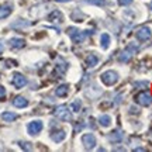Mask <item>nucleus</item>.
<instances>
[{
    "instance_id": "1",
    "label": "nucleus",
    "mask_w": 152,
    "mask_h": 152,
    "mask_svg": "<svg viewBox=\"0 0 152 152\" xmlns=\"http://www.w3.org/2000/svg\"><path fill=\"white\" fill-rule=\"evenodd\" d=\"M137 51H138V45H137L135 42H131L130 45H128V47H127V48H125L124 51L120 54V56H118L120 62H128Z\"/></svg>"
},
{
    "instance_id": "2",
    "label": "nucleus",
    "mask_w": 152,
    "mask_h": 152,
    "mask_svg": "<svg viewBox=\"0 0 152 152\" xmlns=\"http://www.w3.org/2000/svg\"><path fill=\"white\" fill-rule=\"evenodd\" d=\"M100 79H102V82H103L104 85L113 86L114 83L118 82V73L114 72V71H107V72H104V73H102Z\"/></svg>"
},
{
    "instance_id": "3",
    "label": "nucleus",
    "mask_w": 152,
    "mask_h": 152,
    "mask_svg": "<svg viewBox=\"0 0 152 152\" xmlns=\"http://www.w3.org/2000/svg\"><path fill=\"white\" fill-rule=\"evenodd\" d=\"M44 128V124L41 120H34V121H31V123H28L27 125V131L30 135H38L41 131H42Z\"/></svg>"
},
{
    "instance_id": "4",
    "label": "nucleus",
    "mask_w": 152,
    "mask_h": 152,
    "mask_svg": "<svg viewBox=\"0 0 152 152\" xmlns=\"http://www.w3.org/2000/svg\"><path fill=\"white\" fill-rule=\"evenodd\" d=\"M54 114L59 120H64V121H69V120H71V111L68 110L66 106H59V107H56Z\"/></svg>"
},
{
    "instance_id": "5",
    "label": "nucleus",
    "mask_w": 152,
    "mask_h": 152,
    "mask_svg": "<svg viewBox=\"0 0 152 152\" xmlns=\"http://www.w3.org/2000/svg\"><path fill=\"white\" fill-rule=\"evenodd\" d=\"M68 34H69V37L72 38V41L75 44H80L82 41H83V38L86 37L85 33H80L77 28H73V27L68 28Z\"/></svg>"
},
{
    "instance_id": "6",
    "label": "nucleus",
    "mask_w": 152,
    "mask_h": 152,
    "mask_svg": "<svg viewBox=\"0 0 152 152\" xmlns=\"http://www.w3.org/2000/svg\"><path fill=\"white\" fill-rule=\"evenodd\" d=\"M82 142H83V145H85V148H86L87 151L93 149V148L96 147V137L93 135V134H85V135L82 137Z\"/></svg>"
},
{
    "instance_id": "7",
    "label": "nucleus",
    "mask_w": 152,
    "mask_h": 152,
    "mask_svg": "<svg viewBox=\"0 0 152 152\" xmlns=\"http://www.w3.org/2000/svg\"><path fill=\"white\" fill-rule=\"evenodd\" d=\"M135 100H137V103L141 104V106H151L152 104V96L147 92L140 93V94L135 97Z\"/></svg>"
},
{
    "instance_id": "8",
    "label": "nucleus",
    "mask_w": 152,
    "mask_h": 152,
    "mask_svg": "<svg viewBox=\"0 0 152 152\" xmlns=\"http://www.w3.org/2000/svg\"><path fill=\"white\" fill-rule=\"evenodd\" d=\"M137 38L140 39V41H148L149 38L152 37V33H151V28L149 27H141L138 31H137Z\"/></svg>"
},
{
    "instance_id": "9",
    "label": "nucleus",
    "mask_w": 152,
    "mask_h": 152,
    "mask_svg": "<svg viewBox=\"0 0 152 152\" xmlns=\"http://www.w3.org/2000/svg\"><path fill=\"white\" fill-rule=\"evenodd\" d=\"M13 85L17 87V89H21L23 86H26V83H27V79L21 75V73H14L13 75Z\"/></svg>"
},
{
    "instance_id": "10",
    "label": "nucleus",
    "mask_w": 152,
    "mask_h": 152,
    "mask_svg": "<svg viewBox=\"0 0 152 152\" xmlns=\"http://www.w3.org/2000/svg\"><path fill=\"white\" fill-rule=\"evenodd\" d=\"M51 138H52L54 142L59 144V142H62L66 138V132L64 130H59V131H56V132H52V134H51Z\"/></svg>"
},
{
    "instance_id": "11",
    "label": "nucleus",
    "mask_w": 152,
    "mask_h": 152,
    "mask_svg": "<svg viewBox=\"0 0 152 152\" xmlns=\"http://www.w3.org/2000/svg\"><path fill=\"white\" fill-rule=\"evenodd\" d=\"M123 138H124V134H123V131L120 130H115L111 134H109V141L111 142H120L123 141Z\"/></svg>"
},
{
    "instance_id": "12",
    "label": "nucleus",
    "mask_w": 152,
    "mask_h": 152,
    "mask_svg": "<svg viewBox=\"0 0 152 152\" xmlns=\"http://www.w3.org/2000/svg\"><path fill=\"white\" fill-rule=\"evenodd\" d=\"M13 104H14L16 107H18V109H24V107L28 106V100L26 97H23V96H17V97H14V100H13Z\"/></svg>"
},
{
    "instance_id": "13",
    "label": "nucleus",
    "mask_w": 152,
    "mask_h": 152,
    "mask_svg": "<svg viewBox=\"0 0 152 152\" xmlns=\"http://www.w3.org/2000/svg\"><path fill=\"white\" fill-rule=\"evenodd\" d=\"M9 44H10L11 48H23L26 45V41L23 38H11V39H9Z\"/></svg>"
},
{
    "instance_id": "14",
    "label": "nucleus",
    "mask_w": 152,
    "mask_h": 152,
    "mask_svg": "<svg viewBox=\"0 0 152 152\" xmlns=\"http://www.w3.org/2000/svg\"><path fill=\"white\" fill-rule=\"evenodd\" d=\"M68 93H69V86H68V85H61V86L55 90V94L59 96V97H65V96H68Z\"/></svg>"
},
{
    "instance_id": "15",
    "label": "nucleus",
    "mask_w": 152,
    "mask_h": 152,
    "mask_svg": "<svg viewBox=\"0 0 152 152\" xmlns=\"http://www.w3.org/2000/svg\"><path fill=\"white\" fill-rule=\"evenodd\" d=\"M110 41H111V38H110L109 34H102L100 35V44H102V48L103 49H107L110 47Z\"/></svg>"
},
{
    "instance_id": "16",
    "label": "nucleus",
    "mask_w": 152,
    "mask_h": 152,
    "mask_svg": "<svg viewBox=\"0 0 152 152\" xmlns=\"http://www.w3.org/2000/svg\"><path fill=\"white\" fill-rule=\"evenodd\" d=\"M99 62V58L96 56V55H87L86 56V66H89V68H93V66H96Z\"/></svg>"
},
{
    "instance_id": "17",
    "label": "nucleus",
    "mask_w": 152,
    "mask_h": 152,
    "mask_svg": "<svg viewBox=\"0 0 152 152\" xmlns=\"http://www.w3.org/2000/svg\"><path fill=\"white\" fill-rule=\"evenodd\" d=\"M99 124L102 125V127H109V125L111 124V117L107 115V114L100 115V117H99Z\"/></svg>"
},
{
    "instance_id": "18",
    "label": "nucleus",
    "mask_w": 152,
    "mask_h": 152,
    "mask_svg": "<svg viewBox=\"0 0 152 152\" xmlns=\"http://www.w3.org/2000/svg\"><path fill=\"white\" fill-rule=\"evenodd\" d=\"M11 14V6L4 4V6H0V18H6L7 16Z\"/></svg>"
},
{
    "instance_id": "19",
    "label": "nucleus",
    "mask_w": 152,
    "mask_h": 152,
    "mask_svg": "<svg viewBox=\"0 0 152 152\" xmlns=\"http://www.w3.org/2000/svg\"><path fill=\"white\" fill-rule=\"evenodd\" d=\"M1 118L4 120L6 123H10V121H14L17 118V114L11 113V111H4V113L1 114Z\"/></svg>"
},
{
    "instance_id": "20",
    "label": "nucleus",
    "mask_w": 152,
    "mask_h": 152,
    "mask_svg": "<svg viewBox=\"0 0 152 152\" xmlns=\"http://www.w3.org/2000/svg\"><path fill=\"white\" fill-rule=\"evenodd\" d=\"M56 18L62 20V13H61V11H58V10H54L48 16V20H49V21H56Z\"/></svg>"
},
{
    "instance_id": "21",
    "label": "nucleus",
    "mask_w": 152,
    "mask_h": 152,
    "mask_svg": "<svg viewBox=\"0 0 152 152\" xmlns=\"http://www.w3.org/2000/svg\"><path fill=\"white\" fill-rule=\"evenodd\" d=\"M30 26V23H26V21H23V20H17L16 23H13L11 24V27L13 28H24V27H28Z\"/></svg>"
},
{
    "instance_id": "22",
    "label": "nucleus",
    "mask_w": 152,
    "mask_h": 152,
    "mask_svg": "<svg viewBox=\"0 0 152 152\" xmlns=\"http://www.w3.org/2000/svg\"><path fill=\"white\" fill-rule=\"evenodd\" d=\"M80 106H82V102H80V100H75V102H73V103L71 104L72 110H73L75 113H77V111L80 110Z\"/></svg>"
},
{
    "instance_id": "23",
    "label": "nucleus",
    "mask_w": 152,
    "mask_h": 152,
    "mask_svg": "<svg viewBox=\"0 0 152 152\" xmlns=\"http://www.w3.org/2000/svg\"><path fill=\"white\" fill-rule=\"evenodd\" d=\"M20 145H21V148L26 149V151H31V149H33L31 144H28V142H20Z\"/></svg>"
},
{
    "instance_id": "24",
    "label": "nucleus",
    "mask_w": 152,
    "mask_h": 152,
    "mask_svg": "<svg viewBox=\"0 0 152 152\" xmlns=\"http://www.w3.org/2000/svg\"><path fill=\"white\" fill-rule=\"evenodd\" d=\"M87 3H90V4H99V6H103L106 1L104 0H89Z\"/></svg>"
},
{
    "instance_id": "25",
    "label": "nucleus",
    "mask_w": 152,
    "mask_h": 152,
    "mask_svg": "<svg viewBox=\"0 0 152 152\" xmlns=\"http://www.w3.org/2000/svg\"><path fill=\"white\" fill-rule=\"evenodd\" d=\"M132 0H118V4L120 6H127V4H131Z\"/></svg>"
},
{
    "instance_id": "26",
    "label": "nucleus",
    "mask_w": 152,
    "mask_h": 152,
    "mask_svg": "<svg viewBox=\"0 0 152 152\" xmlns=\"http://www.w3.org/2000/svg\"><path fill=\"white\" fill-rule=\"evenodd\" d=\"M135 86L137 87H147L148 86V82H137Z\"/></svg>"
},
{
    "instance_id": "27",
    "label": "nucleus",
    "mask_w": 152,
    "mask_h": 152,
    "mask_svg": "<svg viewBox=\"0 0 152 152\" xmlns=\"http://www.w3.org/2000/svg\"><path fill=\"white\" fill-rule=\"evenodd\" d=\"M123 97H124L123 94H117V96H115V104L121 103V102H123Z\"/></svg>"
},
{
    "instance_id": "28",
    "label": "nucleus",
    "mask_w": 152,
    "mask_h": 152,
    "mask_svg": "<svg viewBox=\"0 0 152 152\" xmlns=\"http://www.w3.org/2000/svg\"><path fill=\"white\" fill-rule=\"evenodd\" d=\"M6 96V89L3 86H0V99H3Z\"/></svg>"
},
{
    "instance_id": "29",
    "label": "nucleus",
    "mask_w": 152,
    "mask_h": 152,
    "mask_svg": "<svg viewBox=\"0 0 152 152\" xmlns=\"http://www.w3.org/2000/svg\"><path fill=\"white\" fill-rule=\"evenodd\" d=\"M130 113H132V114H138V109H137V107H130Z\"/></svg>"
},
{
    "instance_id": "30",
    "label": "nucleus",
    "mask_w": 152,
    "mask_h": 152,
    "mask_svg": "<svg viewBox=\"0 0 152 152\" xmlns=\"http://www.w3.org/2000/svg\"><path fill=\"white\" fill-rule=\"evenodd\" d=\"M3 49H4V47H3V44H0V52H1Z\"/></svg>"
},
{
    "instance_id": "31",
    "label": "nucleus",
    "mask_w": 152,
    "mask_h": 152,
    "mask_svg": "<svg viewBox=\"0 0 152 152\" xmlns=\"http://www.w3.org/2000/svg\"><path fill=\"white\" fill-rule=\"evenodd\" d=\"M56 1H59V3H62V1H69V0H56Z\"/></svg>"
},
{
    "instance_id": "32",
    "label": "nucleus",
    "mask_w": 152,
    "mask_h": 152,
    "mask_svg": "<svg viewBox=\"0 0 152 152\" xmlns=\"http://www.w3.org/2000/svg\"><path fill=\"white\" fill-rule=\"evenodd\" d=\"M149 9H151V10H152V1H151V3H149Z\"/></svg>"
}]
</instances>
